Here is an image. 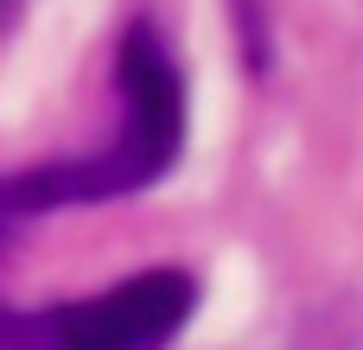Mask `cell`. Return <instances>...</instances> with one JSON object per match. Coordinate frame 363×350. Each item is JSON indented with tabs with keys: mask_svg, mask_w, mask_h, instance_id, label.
<instances>
[{
	"mask_svg": "<svg viewBox=\"0 0 363 350\" xmlns=\"http://www.w3.org/2000/svg\"><path fill=\"white\" fill-rule=\"evenodd\" d=\"M191 312H198V281L185 268H147L108 293L57 306H6L0 350H172Z\"/></svg>",
	"mask_w": 363,
	"mask_h": 350,
	"instance_id": "7a4b0ae2",
	"label": "cell"
},
{
	"mask_svg": "<svg viewBox=\"0 0 363 350\" xmlns=\"http://www.w3.org/2000/svg\"><path fill=\"white\" fill-rule=\"evenodd\" d=\"M19 6H26V0H6V19H13V13H19Z\"/></svg>",
	"mask_w": 363,
	"mask_h": 350,
	"instance_id": "3957f363",
	"label": "cell"
},
{
	"mask_svg": "<svg viewBox=\"0 0 363 350\" xmlns=\"http://www.w3.org/2000/svg\"><path fill=\"white\" fill-rule=\"evenodd\" d=\"M115 89H121V128L96 153L45 159L6 179V223H26L38 210L70 204H108L128 191L160 185L185 153V70L153 19H134L115 45Z\"/></svg>",
	"mask_w": 363,
	"mask_h": 350,
	"instance_id": "6da1fadb",
	"label": "cell"
}]
</instances>
